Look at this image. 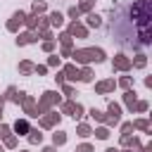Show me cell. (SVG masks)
<instances>
[{
    "mask_svg": "<svg viewBox=\"0 0 152 152\" xmlns=\"http://www.w3.org/2000/svg\"><path fill=\"white\" fill-rule=\"evenodd\" d=\"M45 66H48V69H57V66H62V57L52 52V55L48 57V64H45Z\"/></svg>",
    "mask_w": 152,
    "mask_h": 152,
    "instance_id": "cell-34",
    "label": "cell"
},
{
    "mask_svg": "<svg viewBox=\"0 0 152 152\" xmlns=\"http://www.w3.org/2000/svg\"><path fill=\"white\" fill-rule=\"evenodd\" d=\"M147 109H150V102H147V100H138V102H135V107H133V112H135V114H145Z\"/></svg>",
    "mask_w": 152,
    "mask_h": 152,
    "instance_id": "cell-37",
    "label": "cell"
},
{
    "mask_svg": "<svg viewBox=\"0 0 152 152\" xmlns=\"http://www.w3.org/2000/svg\"><path fill=\"white\" fill-rule=\"evenodd\" d=\"M71 59H74V64L90 66L93 62H95V64L104 62V59H107V52H104L102 48H74V52H71Z\"/></svg>",
    "mask_w": 152,
    "mask_h": 152,
    "instance_id": "cell-2",
    "label": "cell"
},
{
    "mask_svg": "<svg viewBox=\"0 0 152 152\" xmlns=\"http://www.w3.org/2000/svg\"><path fill=\"white\" fill-rule=\"evenodd\" d=\"M59 90H62V95H66V100H74V95H76L74 83H64V86H59Z\"/></svg>",
    "mask_w": 152,
    "mask_h": 152,
    "instance_id": "cell-32",
    "label": "cell"
},
{
    "mask_svg": "<svg viewBox=\"0 0 152 152\" xmlns=\"http://www.w3.org/2000/svg\"><path fill=\"white\" fill-rule=\"evenodd\" d=\"M83 26H86V28H100V26H102V17L93 10V12L86 14V24H83Z\"/></svg>",
    "mask_w": 152,
    "mask_h": 152,
    "instance_id": "cell-14",
    "label": "cell"
},
{
    "mask_svg": "<svg viewBox=\"0 0 152 152\" xmlns=\"http://www.w3.org/2000/svg\"><path fill=\"white\" fill-rule=\"evenodd\" d=\"M17 145H19V138H17L14 133H12V135H7V138L2 140V147H7V150H14Z\"/></svg>",
    "mask_w": 152,
    "mask_h": 152,
    "instance_id": "cell-35",
    "label": "cell"
},
{
    "mask_svg": "<svg viewBox=\"0 0 152 152\" xmlns=\"http://www.w3.org/2000/svg\"><path fill=\"white\" fill-rule=\"evenodd\" d=\"M48 12V2L45 0H33V5H31V14H45Z\"/></svg>",
    "mask_w": 152,
    "mask_h": 152,
    "instance_id": "cell-22",
    "label": "cell"
},
{
    "mask_svg": "<svg viewBox=\"0 0 152 152\" xmlns=\"http://www.w3.org/2000/svg\"><path fill=\"white\" fill-rule=\"evenodd\" d=\"M19 152H28V150H19Z\"/></svg>",
    "mask_w": 152,
    "mask_h": 152,
    "instance_id": "cell-55",
    "label": "cell"
},
{
    "mask_svg": "<svg viewBox=\"0 0 152 152\" xmlns=\"http://www.w3.org/2000/svg\"><path fill=\"white\" fill-rule=\"evenodd\" d=\"M114 88H116V81H114V78H102V81L95 83V93H97V95H107V93H112Z\"/></svg>",
    "mask_w": 152,
    "mask_h": 152,
    "instance_id": "cell-10",
    "label": "cell"
},
{
    "mask_svg": "<svg viewBox=\"0 0 152 152\" xmlns=\"http://www.w3.org/2000/svg\"><path fill=\"white\" fill-rule=\"evenodd\" d=\"M24 95H26V93H21L17 86H10V88L5 90V95H2V97H5V100H10V102H14V104H21Z\"/></svg>",
    "mask_w": 152,
    "mask_h": 152,
    "instance_id": "cell-12",
    "label": "cell"
},
{
    "mask_svg": "<svg viewBox=\"0 0 152 152\" xmlns=\"http://www.w3.org/2000/svg\"><path fill=\"white\" fill-rule=\"evenodd\" d=\"M104 114H107V116H116V119H121V104H119V102H109Z\"/></svg>",
    "mask_w": 152,
    "mask_h": 152,
    "instance_id": "cell-27",
    "label": "cell"
},
{
    "mask_svg": "<svg viewBox=\"0 0 152 152\" xmlns=\"http://www.w3.org/2000/svg\"><path fill=\"white\" fill-rule=\"evenodd\" d=\"M24 19H26V12H21V10H17L10 19H7V24H5V28L10 31V33H19V28L24 26Z\"/></svg>",
    "mask_w": 152,
    "mask_h": 152,
    "instance_id": "cell-6",
    "label": "cell"
},
{
    "mask_svg": "<svg viewBox=\"0 0 152 152\" xmlns=\"http://www.w3.org/2000/svg\"><path fill=\"white\" fill-rule=\"evenodd\" d=\"M135 102H138V95H135V90L131 88V90H124V104H126V109L133 114V107H135Z\"/></svg>",
    "mask_w": 152,
    "mask_h": 152,
    "instance_id": "cell-16",
    "label": "cell"
},
{
    "mask_svg": "<svg viewBox=\"0 0 152 152\" xmlns=\"http://www.w3.org/2000/svg\"><path fill=\"white\" fill-rule=\"evenodd\" d=\"M28 131H31V124H28V119H26V116H24V119H17V121L12 124V133H14L17 138L28 135Z\"/></svg>",
    "mask_w": 152,
    "mask_h": 152,
    "instance_id": "cell-9",
    "label": "cell"
},
{
    "mask_svg": "<svg viewBox=\"0 0 152 152\" xmlns=\"http://www.w3.org/2000/svg\"><path fill=\"white\" fill-rule=\"evenodd\" d=\"M66 140H69V135H66L64 131H55V133H52V145H55V147H62Z\"/></svg>",
    "mask_w": 152,
    "mask_h": 152,
    "instance_id": "cell-24",
    "label": "cell"
},
{
    "mask_svg": "<svg viewBox=\"0 0 152 152\" xmlns=\"http://www.w3.org/2000/svg\"><path fill=\"white\" fill-rule=\"evenodd\" d=\"M76 7H78V12H81V14H88V12H93V10H95V0H81Z\"/></svg>",
    "mask_w": 152,
    "mask_h": 152,
    "instance_id": "cell-29",
    "label": "cell"
},
{
    "mask_svg": "<svg viewBox=\"0 0 152 152\" xmlns=\"http://www.w3.org/2000/svg\"><path fill=\"white\" fill-rule=\"evenodd\" d=\"M40 50H43V52H48V55H52V52H55V40H43Z\"/></svg>",
    "mask_w": 152,
    "mask_h": 152,
    "instance_id": "cell-41",
    "label": "cell"
},
{
    "mask_svg": "<svg viewBox=\"0 0 152 152\" xmlns=\"http://www.w3.org/2000/svg\"><path fill=\"white\" fill-rule=\"evenodd\" d=\"M112 69L114 71H121V74H128L133 66H131V57L126 52H116L114 59H112Z\"/></svg>",
    "mask_w": 152,
    "mask_h": 152,
    "instance_id": "cell-5",
    "label": "cell"
},
{
    "mask_svg": "<svg viewBox=\"0 0 152 152\" xmlns=\"http://www.w3.org/2000/svg\"><path fill=\"white\" fill-rule=\"evenodd\" d=\"M2 109H5V97L0 95V119H2ZM0 124H2V121H0Z\"/></svg>",
    "mask_w": 152,
    "mask_h": 152,
    "instance_id": "cell-51",
    "label": "cell"
},
{
    "mask_svg": "<svg viewBox=\"0 0 152 152\" xmlns=\"http://www.w3.org/2000/svg\"><path fill=\"white\" fill-rule=\"evenodd\" d=\"M76 152H95V147L90 142H81V145H76Z\"/></svg>",
    "mask_w": 152,
    "mask_h": 152,
    "instance_id": "cell-45",
    "label": "cell"
},
{
    "mask_svg": "<svg viewBox=\"0 0 152 152\" xmlns=\"http://www.w3.org/2000/svg\"><path fill=\"white\" fill-rule=\"evenodd\" d=\"M24 26H26V31H36L38 28V14H26Z\"/></svg>",
    "mask_w": 152,
    "mask_h": 152,
    "instance_id": "cell-25",
    "label": "cell"
},
{
    "mask_svg": "<svg viewBox=\"0 0 152 152\" xmlns=\"http://www.w3.org/2000/svg\"><path fill=\"white\" fill-rule=\"evenodd\" d=\"M45 28H50V21H48V17L40 14V17H38V28H36V31H45Z\"/></svg>",
    "mask_w": 152,
    "mask_h": 152,
    "instance_id": "cell-43",
    "label": "cell"
},
{
    "mask_svg": "<svg viewBox=\"0 0 152 152\" xmlns=\"http://www.w3.org/2000/svg\"><path fill=\"white\" fill-rule=\"evenodd\" d=\"M57 40H59V43H71V40H74V38H71V36H69V33H66V31H62V33H59V36H57Z\"/></svg>",
    "mask_w": 152,
    "mask_h": 152,
    "instance_id": "cell-47",
    "label": "cell"
},
{
    "mask_svg": "<svg viewBox=\"0 0 152 152\" xmlns=\"http://www.w3.org/2000/svg\"><path fill=\"white\" fill-rule=\"evenodd\" d=\"M59 121H62V114H59L57 109H50V112H45V114L38 116V126H40L43 131H52V128H57Z\"/></svg>",
    "mask_w": 152,
    "mask_h": 152,
    "instance_id": "cell-4",
    "label": "cell"
},
{
    "mask_svg": "<svg viewBox=\"0 0 152 152\" xmlns=\"http://www.w3.org/2000/svg\"><path fill=\"white\" fill-rule=\"evenodd\" d=\"M62 71H64V78H66V83H74V81H78V66H76L74 62L64 64V66H62Z\"/></svg>",
    "mask_w": 152,
    "mask_h": 152,
    "instance_id": "cell-13",
    "label": "cell"
},
{
    "mask_svg": "<svg viewBox=\"0 0 152 152\" xmlns=\"http://www.w3.org/2000/svg\"><path fill=\"white\" fill-rule=\"evenodd\" d=\"M48 21H50V28H62L64 26V14L55 10V12L48 14Z\"/></svg>",
    "mask_w": 152,
    "mask_h": 152,
    "instance_id": "cell-15",
    "label": "cell"
},
{
    "mask_svg": "<svg viewBox=\"0 0 152 152\" xmlns=\"http://www.w3.org/2000/svg\"><path fill=\"white\" fill-rule=\"evenodd\" d=\"M128 19L140 28H150V21H152V0H135L131 7H128Z\"/></svg>",
    "mask_w": 152,
    "mask_h": 152,
    "instance_id": "cell-1",
    "label": "cell"
},
{
    "mask_svg": "<svg viewBox=\"0 0 152 152\" xmlns=\"http://www.w3.org/2000/svg\"><path fill=\"white\" fill-rule=\"evenodd\" d=\"M52 78H55V83H57V86H64V83H66V78H64V71H57Z\"/></svg>",
    "mask_w": 152,
    "mask_h": 152,
    "instance_id": "cell-46",
    "label": "cell"
},
{
    "mask_svg": "<svg viewBox=\"0 0 152 152\" xmlns=\"http://www.w3.org/2000/svg\"><path fill=\"white\" fill-rule=\"evenodd\" d=\"M7 135H12V126L10 124H0V140H5Z\"/></svg>",
    "mask_w": 152,
    "mask_h": 152,
    "instance_id": "cell-42",
    "label": "cell"
},
{
    "mask_svg": "<svg viewBox=\"0 0 152 152\" xmlns=\"http://www.w3.org/2000/svg\"><path fill=\"white\" fill-rule=\"evenodd\" d=\"M78 81H81V83H93V81H95L93 69H90V66H81V69H78Z\"/></svg>",
    "mask_w": 152,
    "mask_h": 152,
    "instance_id": "cell-18",
    "label": "cell"
},
{
    "mask_svg": "<svg viewBox=\"0 0 152 152\" xmlns=\"http://www.w3.org/2000/svg\"><path fill=\"white\" fill-rule=\"evenodd\" d=\"M40 152H57V147H55V145H45Z\"/></svg>",
    "mask_w": 152,
    "mask_h": 152,
    "instance_id": "cell-50",
    "label": "cell"
},
{
    "mask_svg": "<svg viewBox=\"0 0 152 152\" xmlns=\"http://www.w3.org/2000/svg\"><path fill=\"white\" fill-rule=\"evenodd\" d=\"M33 74H38V76H45V74H48V66H45V64H36Z\"/></svg>",
    "mask_w": 152,
    "mask_h": 152,
    "instance_id": "cell-48",
    "label": "cell"
},
{
    "mask_svg": "<svg viewBox=\"0 0 152 152\" xmlns=\"http://www.w3.org/2000/svg\"><path fill=\"white\" fill-rule=\"evenodd\" d=\"M33 69H36V64H33L31 59H21V62H19V74H21V76L33 74Z\"/></svg>",
    "mask_w": 152,
    "mask_h": 152,
    "instance_id": "cell-23",
    "label": "cell"
},
{
    "mask_svg": "<svg viewBox=\"0 0 152 152\" xmlns=\"http://www.w3.org/2000/svg\"><path fill=\"white\" fill-rule=\"evenodd\" d=\"M131 124H133V131H142V133H152V128H150V119H145V116H140V119H133Z\"/></svg>",
    "mask_w": 152,
    "mask_h": 152,
    "instance_id": "cell-17",
    "label": "cell"
},
{
    "mask_svg": "<svg viewBox=\"0 0 152 152\" xmlns=\"http://www.w3.org/2000/svg\"><path fill=\"white\" fill-rule=\"evenodd\" d=\"M88 116H90L93 121H97V124H104V112H100L97 107H93V109H88Z\"/></svg>",
    "mask_w": 152,
    "mask_h": 152,
    "instance_id": "cell-33",
    "label": "cell"
},
{
    "mask_svg": "<svg viewBox=\"0 0 152 152\" xmlns=\"http://www.w3.org/2000/svg\"><path fill=\"white\" fill-rule=\"evenodd\" d=\"M119 152H131V150H126V147H121V150H119Z\"/></svg>",
    "mask_w": 152,
    "mask_h": 152,
    "instance_id": "cell-53",
    "label": "cell"
},
{
    "mask_svg": "<svg viewBox=\"0 0 152 152\" xmlns=\"http://www.w3.org/2000/svg\"><path fill=\"white\" fill-rule=\"evenodd\" d=\"M66 17H69L71 21H78V17H81V12H78V7H76V5H71V7L66 10Z\"/></svg>",
    "mask_w": 152,
    "mask_h": 152,
    "instance_id": "cell-40",
    "label": "cell"
},
{
    "mask_svg": "<svg viewBox=\"0 0 152 152\" xmlns=\"http://www.w3.org/2000/svg\"><path fill=\"white\" fill-rule=\"evenodd\" d=\"M36 104H38V116H40V114L55 109L57 104H62V95H59L57 90H45V93L36 100Z\"/></svg>",
    "mask_w": 152,
    "mask_h": 152,
    "instance_id": "cell-3",
    "label": "cell"
},
{
    "mask_svg": "<svg viewBox=\"0 0 152 152\" xmlns=\"http://www.w3.org/2000/svg\"><path fill=\"white\" fill-rule=\"evenodd\" d=\"M76 135H78V138H90V135H93V126L86 124V121H81V124L76 126Z\"/></svg>",
    "mask_w": 152,
    "mask_h": 152,
    "instance_id": "cell-21",
    "label": "cell"
},
{
    "mask_svg": "<svg viewBox=\"0 0 152 152\" xmlns=\"http://www.w3.org/2000/svg\"><path fill=\"white\" fill-rule=\"evenodd\" d=\"M36 36H38V38H43V40H55V31H52V28H45V31H36Z\"/></svg>",
    "mask_w": 152,
    "mask_h": 152,
    "instance_id": "cell-38",
    "label": "cell"
},
{
    "mask_svg": "<svg viewBox=\"0 0 152 152\" xmlns=\"http://www.w3.org/2000/svg\"><path fill=\"white\" fill-rule=\"evenodd\" d=\"M26 138H28V142H31V145H40V142H43V133H40L38 128H31Z\"/></svg>",
    "mask_w": 152,
    "mask_h": 152,
    "instance_id": "cell-28",
    "label": "cell"
},
{
    "mask_svg": "<svg viewBox=\"0 0 152 152\" xmlns=\"http://www.w3.org/2000/svg\"><path fill=\"white\" fill-rule=\"evenodd\" d=\"M131 66L133 69H145L147 66V55H142V52L135 55V59H131Z\"/></svg>",
    "mask_w": 152,
    "mask_h": 152,
    "instance_id": "cell-26",
    "label": "cell"
},
{
    "mask_svg": "<svg viewBox=\"0 0 152 152\" xmlns=\"http://www.w3.org/2000/svg\"><path fill=\"white\" fill-rule=\"evenodd\" d=\"M131 86H133V76H121L116 81V88H121V90H131Z\"/></svg>",
    "mask_w": 152,
    "mask_h": 152,
    "instance_id": "cell-31",
    "label": "cell"
},
{
    "mask_svg": "<svg viewBox=\"0 0 152 152\" xmlns=\"http://www.w3.org/2000/svg\"><path fill=\"white\" fill-rule=\"evenodd\" d=\"M83 112H86V107H83L81 102H76V109H74L71 116H74V119H83Z\"/></svg>",
    "mask_w": 152,
    "mask_h": 152,
    "instance_id": "cell-44",
    "label": "cell"
},
{
    "mask_svg": "<svg viewBox=\"0 0 152 152\" xmlns=\"http://www.w3.org/2000/svg\"><path fill=\"white\" fill-rule=\"evenodd\" d=\"M119 133H121V135H131V133H133V124H131V121L119 124Z\"/></svg>",
    "mask_w": 152,
    "mask_h": 152,
    "instance_id": "cell-39",
    "label": "cell"
},
{
    "mask_svg": "<svg viewBox=\"0 0 152 152\" xmlns=\"http://www.w3.org/2000/svg\"><path fill=\"white\" fill-rule=\"evenodd\" d=\"M31 43H38V36H36V31H21V33H17V45H19V48H24V45H31Z\"/></svg>",
    "mask_w": 152,
    "mask_h": 152,
    "instance_id": "cell-11",
    "label": "cell"
},
{
    "mask_svg": "<svg viewBox=\"0 0 152 152\" xmlns=\"http://www.w3.org/2000/svg\"><path fill=\"white\" fill-rule=\"evenodd\" d=\"M0 152H5V147H2V145H0Z\"/></svg>",
    "mask_w": 152,
    "mask_h": 152,
    "instance_id": "cell-54",
    "label": "cell"
},
{
    "mask_svg": "<svg viewBox=\"0 0 152 152\" xmlns=\"http://www.w3.org/2000/svg\"><path fill=\"white\" fill-rule=\"evenodd\" d=\"M66 33L71 36V38H88V28L81 24V21H69V26H66Z\"/></svg>",
    "mask_w": 152,
    "mask_h": 152,
    "instance_id": "cell-8",
    "label": "cell"
},
{
    "mask_svg": "<svg viewBox=\"0 0 152 152\" xmlns=\"http://www.w3.org/2000/svg\"><path fill=\"white\" fill-rule=\"evenodd\" d=\"M104 152H119V147H107Z\"/></svg>",
    "mask_w": 152,
    "mask_h": 152,
    "instance_id": "cell-52",
    "label": "cell"
},
{
    "mask_svg": "<svg viewBox=\"0 0 152 152\" xmlns=\"http://www.w3.org/2000/svg\"><path fill=\"white\" fill-rule=\"evenodd\" d=\"M71 52H74V40H71V43H62L59 57H71Z\"/></svg>",
    "mask_w": 152,
    "mask_h": 152,
    "instance_id": "cell-36",
    "label": "cell"
},
{
    "mask_svg": "<svg viewBox=\"0 0 152 152\" xmlns=\"http://www.w3.org/2000/svg\"><path fill=\"white\" fill-rule=\"evenodd\" d=\"M152 43V28H140V36L135 40V45H150Z\"/></svg>",
    "mask_w": 152,
    "mask_h": 152,
    "instance_id": "cell-19",
    "label": "cell"
},
{
    "mask_svg": "<svg viewBox=\"0 0 152 152\" xmlns=\"http://www.w3.org/2000/svg\"><path fill=\"white\" fill-rule=\"evenodd\" d=\"M21 109H24L26 119H38V104H36V97H33V95H24Z\"/></svg>",
    "mask_w": 152,
    "mask_h": 152,
    "instance_id": "cell-7",
    "label": "cell"
},
{
    "mask_svg": "<svg viewBox=\"0 0 152 152\" xmlns=\"http://www.w3.org/2000/svg\"><path fill=\"white\" fill-rule=\"evenodd\" d=\"M138 152H152V142H147V145H142Z\"/></svg>",
    "mask_w": 152,
    "mask_h": 152,
    "instance_id": "cell-49",
    "label": "cell"
},
{
    "mask_svg": "<svg viewBox=\"0 0 152 152\" xmlns=\"http://www.w3.org/2000/svg\"><path fill=\"white\" fill-rule=\"evenodd\" d=\"M74 109H76V100H62V104H59V114L71 116V114H74Z\"/></svg>",
    "mask_w": 152,
    "mask_h": 152,
    "instance_id": "cell-20",
    "label": "cell"
},
{
    "mask_svg": "<svg viewBox=\"0 0 152 152\" xmlns=\"http://www.w3.org/2000/svg\"><path fill=\"white\" fill-rule=\"evenodd\" d=\"M93 135H95V138H97V140H107V138H109V128H107V126H102V124H100V126H97V128H93Z\"/></svg>",
    "mask_w": 152,
    "mask_h": 152,
    "instance_id": "cell-30",
    "label": "cell"
}]
</instances>
